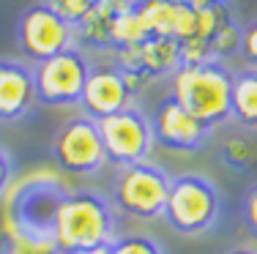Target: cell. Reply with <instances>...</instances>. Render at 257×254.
<instances>
[{"instance_id":"603a6c76","label":"cell","mask_w":257,"mask_h":254,"mask_svg":"<svg viewBox=\"0 0 257 254\" xmlns=\"http://www.w3.org/2000/svg\"><path fill=\"white\" fill-rule=\"evenodd\" d=\"M241 219L246 232L257 240V180L246 189V197H243V205H241Z\"/></svg>"},{"instance_id":"7c38bea8","label":"cell","mask_w":257,"mask_h":254,"mask_svg":"<svg viewBox=\"0 0 257 254\" xmlns=\"http://www.w3.org/2000/svg\"><path fill=\"white\" fill-rule=\"evenodd\" d=\"M39 101L33 66L14 58H0V123H17Z\"/></svg>"},{"instance_id":"5bb4252c","label":"cell","mask_w":257,"mask_h":254,"mask_svg":"<svg viewBox=\"0 0 257 254\" xmlns=\"http://www.w3.org/2000/svg\"><path fill=\"white\" fill-rule=\"evenodd\" d=\"M137 0H99L93 3L90 14L77 28V39L88 44L90 50H112V28L123 9H128Z\"/></svg>"},{"instance_id":"52a82bcc","label":"cell","mask_w":257,"mask_h":254,"mask_svg":"<svg viewBox=\"0 0 257 254\" xmlns=\"http://www.w3.org/2000/svg\"><path fill=\"white\" fill-rule=\"evenodd\" d=\"M88 58L82 50L60 52L55 58H47L41 63H33V82H36V96L47 107H74L82 101V90L90 74Z\"/></svg>"},{"instance_id":"2e32d148","label":"cell","mask_w":257,"mask_h":254,"mask_svg":"<svg viewBox=\"0 0 257 254\" xmlns=\"http://www.w3.org/2000/svg\"><path fill=\"white\" fill-rule=\"evenodd\" d=\"M151 39V30L145 25L143 14H140L137 3H132L128 9H123L115 20L112 28V52L115 50H126V47H140L143 41Z\"/></svg>"},{"instance_id":"9c48e42d","label":"cell","mask_w":257,"mask_h":254,"mask_svg":"<svg viewBox=\"0 0 257 254\" xmlns=\"http://www.w3.org/2000/svg\"><path fill=\"white\" fill-rule=\"evenodd\" d=\"M77 41V28L60 20L47 3H33L22 11L17 22V44L30 63H41L71 50Z\"/></svg>"},{"instance_id":"ba28073f","label":"cell","mask_w":257,"mask_h":254,"mask_svg":"<svg viewBox=\"0 0 257 254\" xmlns=\"http://www.w3.org/2000/svg\"><path fill=\"white\" fill-rule=\"evenodd\" d=\"M99 131L104 140L107 159L115 167H128V164L148 161L151 150L156 145L151 118L137 104L99 120Z\"/></svg>"},{"instance_id":"ffe728a7","label":"cell","mask_w":257,"mask_h":254,"mask_svg":"<svg viewBox=\"0 0 257 254\" xmlns=\"http://www.w3.org/2000/svg\"><path fill=\"white\" fill-rule=\"evenodd\" d=\"M241 36H243V28L238 25V20L227 22V25H224L211 39V55H213V60H224L230 55H238V52H241Z\"/></svg>"},{"instance_id":"83f0119b","label":"cell","mask_w":257,"mask_h":254,"mask_svg":"<svg viewBox=\"0 0 257 254\" xmlns=\"http://www.w3.org/2000/svg\"><path fill=\"white\" fill-rule=\"evenodd\" d=\"M224 254H257V249H252V246H235V249H230Z\"/></svg>"},{"instance_id":"484cf974","label":"cell","mask_w":257,"mask_h":254,"mask_svg":"<svg viewBox=\"0 0 257 254\" xmlns=\"http://www.w3.org/2000/svg\"><path fill=\"white\" fill-rule=\"evenodd\" d=\"M186 6H192L194 11H203V9H211V6H216L219 0H183Z\"/></svg>"},{"instance_id":"f546056e","label":"cell","mask_w":257,"mask_h":254,"mask_svg":"<svg viewBox=\"0 0 257 254\" xmlns=\"http://www.w3.org/2000/svg\"><path fill=\"white\" fill-rule=\"evenodd\" d=\"M93 3H99V0H93Z\"/></svg>"},{"instance_id":"f1b7e54d","label":"cell","mask_w":257,"mask_h":254,"mask_svg":"<svg viewBox=\"0 0 257 254\" xmlns=\"http://www.w3.org/2000/svg\"><path fill=\"white\" fill-rule=\"evenodd\" d=\"M167 3H183V0H167Z\"/></svg>"},{"instance_id":"5b68a950","label":"cell","mask_w":257,"mask_h":254,"mask_svg":"<svg viewBox=\"0 0 257 254\" xmlns=\"http://www.w3.org/2000/svg\"><path fill=\"white\" fill-rule=\"evenodd\" d=\"M50 153L55 164L71 175H96L109 161L99 131V120L88 115H74L55 131Z\"/></svg>"},{"instance_id":"277c9868","label":"cell","mask_w":257,"mask_h":254,"mask_svg":"<svg viewBox=\"0 0 257 254\" xmlns=\"http://www.w3.org/2000/svg\"><path fill=\"white\" fill-rule=\"evenodd\" d=\"M173 178L156 161H140V164L118 167L109 186V202L118 213L137 221H154L164 216V205L170 197Z\"/></svg>"},{"instance_id":"8992f818","label":"cell","mask_w":257,"mask_h":254,"mask_svg":"<svg viewBox=\"0 0 257 254\" xmlns=\"http://www.w3.org/2000/svg\"><path fill=\"white\" fill-rule=\"evenodd\" d=\"M66 194H69V186L58 180H30L20 186L6 213L9 232L30 235V238H52L55 216Z\"/></svg>"},{"instance_id":"e0dca14e","label":"cell","mask_w":257,"mask_h":254,"mask_svg":"<svg viewBox=\"0 0 257 254\" xmlns=\"http://www.w3.org/2000/svg\"><path fill=\"white\" fill-rule=\"evenodd\" d=\"M219 159L235 172H246L249 167L257 164V145L243 134H230L224 137L222 148H219Z\"/></svg>"},{"instance_id":"cb8c5ba5","label":"cell","mask_w":257,"mask_h":254,"mask_svg":"<svg viewBox=\"0 0 257 254\" xmlns=\"http://www.w3.org/2000/svg\"><path fill=\"white\" fill-rule=\"evenodd\" d=\"M241 58L249 63V69H257V20H252L249 25H243Z\"/></svg>"},{"instance_id":"9a60e30c","label":"cell","mask_w":257,"mask_h":254,"mask_svg":"<svg viewBox=\"0 0 257 254\" xmlns=\"http://www.w3.org/2000/svg\"><path fill=\"white\" fill-rule=\"evenodd\" d=\"M230 118L249 131L257 129V69H243L232 74Z\"/></svg>"},{"instance_id":"44dd1931","label":"cell","mask_w":257,"mask_h":254,"mask_svg":"<svg viewBox=\"0 0 257 254\" xmlns=\"http://www.w3.org/2000/svg\"><path fill=\"white\" fill-rule=\"evenodd\" d=\"M44 3L50 6L60 20H66L74 28L82 25V20L90 14V9H93V0H44Z\"/></svg>"},{"instance_id":"ac0fdd59","label":"cell","mask_w":257,"mask_h":254,"mask_svg":"<svg viewBox=\"0 0 257 254\" xmlns=\"http://www.w3.org/2000/svg\"><path fill=\"white\" fill-rule=\"evenodd\" d=\"M109 254H164V246L151 235L128 232V235H118L109 243Z\"/></svg>"},{"instance_id":"4316f807","label":"cell","mask_w":257,"mask_h":254,"mask_svg":"<svg viewBox=\"0 0 257 254\" xmlns=\"http://www.w3.org/2000/svg\"><path fill=\"white\" fill-rule=\"evenodd\" d=\"M63 254H109V246H90V249H74V251H63Z\"/></svg>"},{"instance_id":"7402d4cb","label":"cell","mask_w":257,"mask_h":254,"mask_svg":"<svg viewBox=\"0 0 257 254\" xmlns=\"http://www.w3.org/2000/svg\"><path fill=\"white\" fill-rule=\"evenodd\" d=\"M178 44H181V66H194V63L213 60L211 44L203 39H197V36H192V39H186V41H178Z\"/></svg>"},{"instance_id":"d4e9b609","label":"cell","mask_w":257,"mask_h":254,"mask_svg":"<svg viewBox=\"0 0 257 254\" xmlns=\"http://www.w3.org/2000/svg\"><path fill=\"white\" fill-rule=\"evenodd\" d=\"M11 180H14V159H11V153L0 145V199L6 197Z\"/></svg>"},{"instance_id":"d6986e66","label":"cell","mask_w":257,"mask_h":254,"mask_svg":"<svg viewBox=\"0 0 257 254\" xmlns=\"http://www.w3.org/2000/svg\"><path fill=\"white\" fill-rule=\"evenodd\" d=\"M3 254H60L52 238H30V235L9 232Z\"/></svg>"},{"instance_id":"8fae6325","label":"cell","mask_w":257,"mask_h":254,"mask_svg":"<svg viewBox=\"0 0 257 254\" xmlns=\"http://www.w3.org/2000/svg\"><path fill=\"white\" fill-rule=\"evenodd\" d=\"M151 126H154L156 145H162L167 150H175V153H197V150L205 148L213 134V129L200 123L189 110H183L173 96H167L156 107L154 118H151Z\"/></svg>"},{"instance_id":"30bf717a","label":"cell","mask_w":257,"mask_h":254,"mask_svg":"<svg viewBox=\"0 0 257 254\" xmlns=\"http://www.w3.org/2000/svg\"><path fill=\"white\" fill-rule=\"evenodd\" d=\"M143 85L145 82L140 77L120 71L115 63L90 66L88 82H85V90H82V101H79L82 115H88L93 120H104L109 115L126 110V107L134 104Z\"/></svg>"},{"instance_id":"7a4b0ae2","label":"cell","mask_w":257,"mask_h":254,"mask_svg":"<svg viewBox=\"0 0 257 254\" xmlns=\"http://www.w3.org/2000/svg\"><path fill=\"white\" fill-rule=\"evenodd\" d=\"M170 80H173V99L208 129H216L230 120L232 71L222 60L181 66Z\"/></svg>"},{"instance_id":"4fadbf2b","label":"cell","mask_w":257,"mask_h":254,"mask_svg":"<svg viewBox=\"0 0 257 254\" xmlns=\"http://www.w3.org/2000/svg\"><path fill=\"white\" fill-rule=\"evenodd\" d=\"M151 36L186 41L197 33V11L186 3H167V0H137Z\"/></svg>"},{"instance_id":"3957f363","label":"cell","mask_w":257,"mask_h":254,"mask_svg":"<svg viewBox=\"0 0 257 254\" xmlns=\"http://www.w3.org/2000/svg\"><path fill=\"white\" fill-rule=\"evenodd\" d=\"M224 199L219 186L203 172H183L173 178L170 197L164 205V221L178 235L194 238L219 224Z\"/></svg>"},{"instance_id":"6da1fadb","label":"cell","mask_w":257,"mask_h":254,"mask_svg":"<svg viewBox=\"0 0 257 254\" xmlns=\"http://www.w3.org/2000/svg\"><path fill=\"white\" fill-rule=\"evenodd\" d=\"M55 246L63 251L109 246L118 238V221L109 197L93 189H69L55 216Z\"/></svg>"}]
</instances>
